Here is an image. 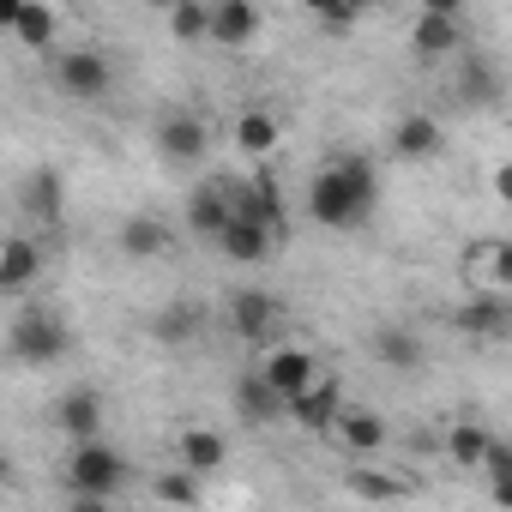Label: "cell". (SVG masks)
<instances>
[{
  "label": "cell",
  "instance_id": "obj_1",
  "mask_svg": "<svg viewBox=\"0 0 512 512\" xmlns=\"http://www.w3.org/2000/svg\"><path fill=\"white\" fill-rule=\"evenodd\" d=\"M374 199H380V181H374V163H368V157H338V163H326V169L314 175V187H308V211H314V223H326V229H356V223H368Z\"/></svg>",
  "mask_w": 512,
  "mask_h": 512
},
{
  "label": "cell",
  "instance_id": "obj_2",
  "mask_svg": "<svg viewBox=\"0 0 512 512\" xmlns=\"http://www.w3.org/2000/svg\"><path fill=\"white\" fill-rule=\"evenodd\" d=\"M121 482H127V458L115 446H103L97 434L73 440V452H67V488L79 500H109V494H121Z\"/></svg>",
  "mask_w": 512,
  "mask_h": 512
},
{
  "label": "cell",
  "instance_id": "obj_3",
  "mask_svg": "<svg viewBox=\"0 0 512 512\" xmlns=\"http://www.w3.org/2000/svg\"><path fill=\"white\" fill-rule=\"evenodd\" d=\"M73 350V332L55 320V314H19L13 320V356L31 362V368H49Z\"/></svg>",
  "mask_w": 512,
  "mask_h": 512
},
{
  "label": "cell",
  "instance_id": "obj_4",
  "mask_svg": "<svg viewBox=\"0 0 512 512\" xmlns=\"http://www.w3.org/2000/svg\"><path fill=\"white\" fill-rule=\"evenodd\" d=\"M278 314H284V308H278V296H272V290H235V296H229V308H223L229 332H235V338H247V344H260V350L272 344Z\"/></svg>",
  "mask_w": 512,
  "mask_h": 512
},
{
  "label": "cell",
  "instance_id": "obj_5",
  "mask_svg": "<svg viewBox=\"0 0 512 512\" xmlns=\"http://www.w3.org/2000/svg\"><path fill=\"white\" fill-rule=\"evenodd\" d=\"M211 241H217V247L229 253L235 266H260V260H272V247H278V235H272V229H266L260 217H247L241 205H235V211L223 217V229H217Z\"/></svg>",
  "mask_w": 512,
  "mask_h": 512
},
{
  "label": "cell",
  "instance_id": "obj_6",
  "mask_svg": "<svg viewBox=\"0 0 512 512\" xmlns=\"http://www.w3.org/2000/svg\"><path fill=\"white\" fill-rule=\"evenodd\" d=\"M253 374H260L278 398H290V392H302V386L320 374V362H314L302 344H266V356H260V368H253Z\"/></svg>",
  "mask_w": 512,
  "mask_h": 512
},
{
  "label": "cell",
  "instance_id": "obj_7",
  "mask_svg": "<svg viewBox=\"0 0 512 512\" xmlns=\"http://www.w3.org/2000/svg\"><path fill=\"white\" fill-rule=\"evenodd\" d=\"M109 61L97 55V49H73V55H61L55 61V85L67 91V97H79V103H97L103 91H109Z\"/></svg>",
  "mask_w": 512,
  "mask_h": 512
},
{
  "label": "cell",
  "instance_id": "obj_8",
  "mask_svg": "<svg viewBox=\"0 0 512 512\" xmlns=\"http://www.w3.org/2000/svg\"><path fill=\"white\" fill-rule=\"evenodd\" d=\"M338 410H344V392H338V380H326V374H314L302 392L284 398V416H296V422L314 428V434H326V428L338 422Z\"/></svg>",
  "mask_w": 512,
  "mask_h": 512
},
{
  "label": "cell",
  "instance_id": "obj_9",
  "mask_svg": "<svg viewBox=\"0 0 512 512\" xmlns=\"http://www.w3.org/2000/svg\"><path fill=\"white\" fill-rule=\"evenodd\" d=\"M43 278V247L31 235H7L0 241V296H19Z\"/></svg>",
  "mask_w": 512,
  "mask_h": 512
},
{
  "label": "cell",
  "instance_id": "obj_10",
  "mask_svg": "<svg viewBox=\"0 0 512 512\" xmlns=\"http://www.w3.org/2000/svg\"><path fill=\"white\" fill-rule=\"evenodd\" d=\"M464 272L476 278V290H506V284H512V247H506L500 235L470 241V247H464Z\"/></svg>",
  "mask_w": 512,
  "mask_h": 512
},
{
  "label": "cell",
  "instance_id": "obj_11",
  "mask_svg": "<svg viewBox=\"0 0 512 512\" xmlns=\"http://www.w3.org/2000/svg\"><path fill=\"white\" fill-rule=\"evenodd\" d=\"M175 458H181V470H193V476H211V470H223L229 464V440L217 434V428H181V440H175Z\"/></svg>",
  "mask_w": 512,
  "mask_h": 512
},
{
  "label": "cell",
  "instance_id": "obj_12",
  "mask_svg": "<svg viewBox=\"0 0 512 512\" xmlns=\"http://www.w3.org/2000/svg\"><path fill=\"white\" fill-rule=\"evenodd\" d=\"M416 55L422 61H440L464 43V13H416V31H410Z\"/></svg>",
  "mask_w": 512,
  "mask_h": 512
},
{
  "label": "cell",
  "instance_id": "obj_13",
  "mask_svg": "<svg viewBox=\"0 0 512 512\" xmlns=\"http://www.w3.org/2000/svg\"><path fill=\"white\" fill-rule=\"evenodd\" d=\"M229 211H235V193H229V181L217 175V181H205V187H193V199H187V229L211 241V235L223 229V217H229Z\"/></svg>",
  "mask_w": 512,
  "mask_h": 512
},
{
  "label": "cell",
  "instance_id": "obj_14",
  "mask_svg": "<svg viewBox=\"0 0 512 512\" xmlns=\"http://www.w3.org/2000/svg\"><path fill=\"white\" fill-rule=\"evenodd\" d=\"M205 13H211V31L205 37H217L229 49L253 43V31H260V7H253V0H217V7H205Z\"/></svg>",
  "mask_w": 512,
  "mask_h": 512
},
{
  "label": "cell",
  "instance_id": "obj_15",
  "mask_svg": "<svg viewBox=\"0 0 512 512\" xmlns=\"http://www.w3.org/2000/svg\"><path fill=\"white\" fill-rule=\"evenodd\" d=\"M205 127H199V115H169L163 127H157V151L169 157V163H199L205 157Z\"/></svg>",
  "mask_w": 512,
  "mask_h": 512
},
{
  "label": "cell",
  "instance_id": "obj_16",
  "mask_svg": "<svg viewBox=\"0 0 512 512\" xmlns=\"http://www.w3.org/2000/svg\"><path fill=\"white\" fill-rule=\"evenodd\" d=\"M55 422H61V434H67V440H91V434L103 428V398L79 386V392H67V398L55 404Z\"/></svg>",
  "mask_w": 512,
  "mask_h": 512
},
{
  "label": "cell",
  "instance_id": "obj_17",
  "mask_svg": "<svg viewBox=\"0 0 512 512\" xmlns=\"http://www.w3.org/2000/svg\"><path fill=\"white\" fill-rule=\"evenodd\" d=\"M392 151H398L404 163L434 157V151H440V121H434V115H404V121L392 127Z\"/></svg>",
  "mask_w": 512,
  "mask_h": 512
},
{
  "label": "cell",
  "instance_id": "obj_18",
  "mask_svg": "<svg viewBox=\"0 0 512 512\" xmlns=\"http://www.w3.org/2000/svg\"><path fill=\"white\" fill-rule=\"evenodd\" d=\"M61 205H67V187H61V175L55 169H37L31 181H25V211H31V223H61Z\"/></svg>",
  "mask_w": 512,
  "mask_h": 512
},
{
  "label": "cell",
  "instance_id": "obj_19",
  "mask_svg": "<svg viewBox=\"0 0 512 512\" xmlns=\"http://www.w3.org/2000/svg\"><path fill=\"white\" fill-rule=\"evenodd\" d=\"M332 434H338V440H344L350 452H380V446H386V422H380L374 410H350V404L338 410Z\"/></svg>",
  "mask_w": 512,
  "mask_h": 512
},
{
  "label": "cell",
  "instance_id": "obj_20",
  "mask_svg": "<svg viewBox=\"0 0 512 512\" xmlns=\"http://www.w3.org/2000/svg\"><path fill=\"white\" fill-rule=\"evenodd\" d=\"M121 253L127 260H157V253H169V223L163 217H127L121 223Z\"/></svg>",
  "mask_w": 512,
  "mask_h": 512
},
{
  "label": "cell",
  "instance_id": "obj_21",
  "mask_svg": "<svg viewBox=\"0 0 512 512\" xmlns=\"http://www.w3.org/2000/svg\"><path fill=\"white\" fill-rule=\"evenodd\" d=\"M506 290H482V296H470L464 308H458V326L464 332H482V338H494V332H506Z\"/></svg>",
  "mask_w": 512,
  "mask_h": 512
},
{
  "label": "cell",
  "instance_id": "obj_22",
  "mask_svg": "<svg viewBox=\"0 0 512 512\" xmlns=\"http://www.w3.org/2000/svg\"><path fill=\"white\" fill-rule=\"evenodd\" d=\"M374 356H380L386 368L410 374V368L422 362V338H416L410 326H380V332H374Z\"/></svg>",
  "mask_w": 512,
  "mask_h": 512
},
{
  "label": "cell",
  "instance_id": "obj_23",
  "mask_svg": "<svg viewBox=\"0 0 512 512\" xmlns=\"http://www.w3.org/2000/svg\"><path fill=\"white\" fill-rule=\"evenodd\" d=\"M235 145H241L247 157H272V151H278V115H272V109H247V115L235 121Z\"/></svg>",
  "mask_w": 512,
  "mask_h": 512
},
{
  "label": "cell",
  "instance_id": "obj_24",
  "mask_svg": "<svg viewBox=\"0 0 512 512\" xmlns=\"http://www.w3.org/2000/svg\"><path fill=\"white\" fill-rule=\"evenodd\" d=\"M13 37L25 49H49L55 43V7H49V0H25L19 19H13Z\"/></svg>",
  "mask_w": 512,
  "mask_h": 512
},
{
  "label": "cell",
  "instance_id": "obj_25",
  "mask_svg": "<svg viewBox=\"0 0 512 512\" xmlns=\"http://www.w3.org/2000/svg\"><path fill=\"white\" fill-rule=\"evenodd\" d=\"M235 410H241L247 422H278V416H284V398H278L260 374H247L241 392H235Z\"/></svg>",
  "mask_w": 512,
  "mask_h": 512
},
{
  "label": "cell",
  "instance_id": "obj_26",
  "mask_svg": "<svg viewBox=\"0 0 512 512\" xmlns=\"http://www.w3.org/2000/svg\"><path fill=\"white\" fill-rule=\"evenodd\" d=\"M446 446H452V458L464 464V470H482V458H488V428H476V422H458L452 434H446Z\"/></svg>",
  "mask_w": 512,
  "mask_h": 512
},
{
  "label": "cell",
  "instance_id": "obj_27",
  "mask_svg": "<svg viewBox=\"0 0 512 512\" xmlns=\"http://www.w3.org/2000/svg\"><path fill=\"white\" fill-rule=\"evenodd\" d=\"M169 31H175L181 43H199V37L211 31V13L199 7V0H169Z\"/></svg>",
  "mask_w": 512,
  "mask_h": 512
},
{
  "label": "cell",
  "instance_id": "obj_28",
  "mask_svg": "<svg viewBox=\"0 0 512 512\" xmlns=\"http://www.w3.org/2000/svg\"><path fill=\"white\" fill-rule=\"evenodd\" d=\"M302 7H308L326 31H350V25H356V13H362V0H302Z\"/></svg>",
  "mask_w": 512,
  "mask_h": 512
},
{
  "label": "cell",
  "instance_id": "obj_29",
  "mask_svg": "<svg viewBox=\"0 0 512 512\" xmlns=\"http://www.w3.org/2000/svg\"><path fill=\"white\" fill-rule=\"evenodd\" d=\"M193 332H199V314H193L187 302H175V308H163V314H157V338L181 344V338H193Z\"/></svg>",
  "mask_w": 512,
  "mask_h": 512
},
{
  "label": "cell",
  "instance_id": "obj_30",
  "mask_svg": "<svg viewBox=\"0 0 512 512\" xmlns=\"http://www.w3.org/2000/svg\"><path fill=\"white\" fill-rule=\"evenodd\" d=\"M350 494H362V500H398L404 488H398V482H386V476H374V470H362V476L350 482Z\"/></svg>",
  "mask_w": 512,
  "mask_h": 512
},
{
  "label": "cell",
  "instance_id": "obj_31",
  "mask_svg": "<svg viewBox=\"0 0 512 512\" xmlns=\"http://www.w3.org/2000/svg\"><path fill=\"white\" fill-rule=\"evenodd\" d=\"M157 494H163V500H199V488H193V470H175V476H163V482H157Z\"/></svg>",
  "mask_w": 512,
  "mask_h": 512
},
{
  "label": "cell",
  "instance_id": "obj_32",
  "mask_svg": "<svg viewBox=\"0 0 512 512\" xmlns=\"http://www.w3.org/2000/svg\"><path fill=\"white\" fill-rule=\"evenodd\" d=\"M19 7H25V0H0V31H13V19H19Z\"/></svg>",
  "mask_w": 512,
  "mask_h": 512
},
{
  "label": "cell",
  "instance_id": "obj_33",
  "mask_svg": "<svg viewBox=\"0 0 512 512\" xmlns=\"http://www.w3.org/2000/svg\"><path fill=\"white\" fill-rule=\"evenodd\" d=\"M422 13H464V0H422Z\"/></svg>",
  "mask_w": 512,
  "mask_h": 512
},
{
  "label": "cell",
  "instance_id": "obj_34",
  "mask_svg": "<svg viewBox=\"0 0 512 512\" xmlns=\"http://www.w3.org/2000/svg\"><path fill=\"white\" fill-rule=\"evenodd\" d=\"M0 482H13V458L7 452H0Z\"/></svg>",
  "mask_w": 512,
  "mask_h": 512
},
{
  "label": "cell",
  "instance_id": "obj_35",
  "mask_svg": "<svg viewBox=\"0 0 512 512\" xmlns=\"http://www.w3.org/2000/svg\"><path fill=\"white\" fill-rule=\"evenodd\" d=\"M151 7H169V0H151Z\"/></svg>",
  "mask_w": 512,
  "mask_h": 512
}]
</instances>
